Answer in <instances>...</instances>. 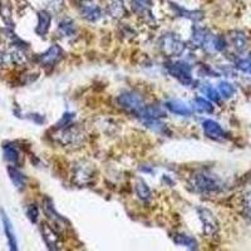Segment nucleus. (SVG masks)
I'll return each instance as SVG.
<instances>
[{
    "label": "nucleus",
    "instance_id": "obj_23",
    "mask_svg": "<svg viewBox=\"0 0 251 251\" xmlns=\"http://www.w3.org/2000/svg\"><path fill=\"white\" fill-rule=\"evenodd\" d=\"M171 8L175 13H176L177 17L181 18H187L190 20H194V22H199L203 18L202 12H199V10H187V9L182 8V6L177 5V4L171 3Z\"/></svg>",
    "mask_w": 251,
    "mask_h": 251
},
{
    "label": "nucleus",
    "instance_id": "obj_24",
    "mask_svg": "<svg viewBox=\"0 0 251 251\" xmlns=\"http://www.w3.org/2000/svg\"><path fill=\"white\" fill-rule=\"evenodd\" d=\"M8 175H9V178L12 180L13 185L15 186V188L18 190H23L25 187V183H26V178L17 167L14 166H9L8 167Z\"/></svg>",
    "mask_w": 251,
    "mask_h": 251
},
{
    "label": "nucleus",
    "instance_id": "obj_30",
    "mask_svg": "<svg viewBox=\"0 0 251 251\" xmlns=\"http://www.w3.org/2000/svg\"><path fill=\"white\" fill-rule=\"evenodd\" d=\"M192 104H194V108L200 113H212L214 112V106L211 104V102H208L202 97L195 98Z\"/></svg>",
    "mask_w": 251,
    "mask_h": 251
},
{
    "label": "nucleus",
    "instance_id": "obj_18",
    "mask_svg": "<svg viewBox=\"0 0 251 251\" xmlns=\"http://www.w3.org/2000/svg\"><path fill=\"white\" fill-rule=\"evenodd\" d=\"M165 106L170 112L177 114V116H182V117H190L192 113L191 108H190L185 102H182V100H167V102L165 103Z\"/></svg>",
    "mask_w": 251,
    "mask_h": 251
},
{
    "label": "nucleus",
    "instance_id": "obj_21",
    "mask_svg": "<svg viewBox=\"0 0 251 251\" xmlns=\"http://www.w3.org/2000/svg\"><path fill=\"white\" fill-rule=\"evenodd\" d=\"M51 23V15L49 14L46 10H42V12L38 13V25L35 28V33L40 37H43L48 33L49 28H50Z\"/></svg>",
    "mask_w": 251,
    "mask_h": 251
},
{
    "label": "nucleus",
    "instance_id": "obj_9",
    "mask_svg": "<svg viewBox=\"0 0 251 251\" xmlns=\"http://www.w3.org/2000/svg\"><path fill=\"white\" fill-rule=\"evenodd\" d=\"M63 58V49L60 48L58 44H53L49 47L44 53L38 57L40 64H43L46 67H53L55 66L58 62Z\"/></svg>",
    "mask_w": 251,
    "mask_h": 251
},
{
    "label": "nucleus",
    "instance_id": "obj_12",
    "mask_svg": "<svg viewBox=\"0 0 251 251\" xmlns=\"http://www.w3.org/2000/svg\"><path fill=\"white\" fill-rule=\"evenodd\" d=\"M212 34L208 31V29L202 28V26L195 25L192 28V35H191V43L197 48H205L207 47L208 42L211 39Z\"/></svg>",
    "mask_w": 251,
    "mask_h": 251
},
{
    "label": "nucleus",
    "instance_id": "obj_14",
    "mask_svg": "<svg viewBox=\"0 0 251 251\" xmlns=\"http://www.w3.org/2000/svg\"><path fill=\"white\" fill-rule=\"evenodd\" d=\"M88 3V1H87ZM79 13L82 15V18L87 20V22H91V23H96L102 18L103 13L102 9L100 8L96 4H82V6L79 8Z\"/></svg>",
    "mask_w": 251,
    "mask_h": 251
},
{
    "label": "nucleus",
    "instance_id": "obj_2",
    "mask_svg": "<svg viewBox=\"0 0 251 251\" xmlns=\"http://www.w3.org/2000/svg\"><path fill=\"white\" fill-rule=\"evenodd\" d=\"M188 185L191 186L194 192L200 195H215L221 191L223 183L214 175L208 174L206 171L196 172L190 177Z\"/></svg>",
    "mask_w": 251,
    "mask_h": 251
},
{
    "label": "nucleus",
    "instance_id": "obj_26",
    "mask_svg": "<svg viewBox=\"0 0 251 251\" xmlns=\"http://www.w3.org/2000/svg\"><path fill=\"white\" fill-rule=\"evenodd\" d=\"M134 191H136V195L138 196L141 201L143 202H147V201L151 200V190L147 186V183L142 180V178H138L134 183Z\"/></svg>",
    "mask_w": 251,
    "mask_h": 251
},
{
    "label": "nucleus",
    "instance_id": "obj_16",
    "mask_svg": "<svg viewBox=\"0 0 251 251\" xmlns=\"http://www.w3.org/2000/svg\"><path fill=\"white\" fill-rule=\"evenodd\" d=\"M202 129L208 138L212 140H223L225 137V132L221 126L212 120H205L202 122Z\"/></svg>",
    "mask_w": 251,
    "mask_h": 251
},
{
    "label": "nucleus",
    "instance_id": "obj_27",
    "mask_svg": "<svg viewBox=\"0 0 251 251\" xmlns=\"http://www.w3.org/2000/svg\"><path fill=\"white\" fill-rule=\"evenodd\" d=\"M1 59L5 64H22L25 62V55L22 50H12L4 53Z\"/></svg>",
    "mask_w": 251,
    "mask_h": 251
},
{
    "label": "nucleus",
    "instance_id": "obj_13",
    "mask_svg": "<svg viewBox=\"0 0 251 251\" xmlns=\"http://www.w3.org/2000/svg\"><path fill=\"white\" fill-rule=\"evenodd\" d=\"M104 4H106L107 13L113 19H122L127 15L123 0H104Z\"/></svg>",
    "mask_w": 251,
    "mask_h": 251
},
{
    "label": "nucleus",
    "instance_id": "obj_3",
    "mask_svg": "<svg viewBox=\"0 0 251 251\" xmlns=\"http://www.w3.org/2000/svg\"><path fill=\"white\" fill-rule=\"evenodd\" d=\"M161 51L167 57H180L186 49V44L175 33H166L158 42Z\"/></svg>",
    "mask_w": 251,
    "mask_h": 251
},
{
    "label": "nucleus",
    "instance_id": "obj_4",
    "mask_svg": "<svg viewBox=\"0 0 251 251\" xmlns=\"http://www.w3.org/2000/svg\"><path fill=\"white\" fill-rule=\"evenodd\" d=\"M116 100H117V104L121 108L131 112V113H134L136 116H137L146 106L145 100H143V98L141 97L140 94L132 91H127L121 93Z\"/></svg>",
    "mask_w": 251,
    "mask_h": 251
},
{
    "label": "nucleus",
    "instance_id": "obj_15",
    "mask_svg": "<svg viewBox=\"0 0 251 251\" xmlns=\"http://www.w3.org/2000/svg\"><path fill=\"white\" fill-rule=\"evenodd\" d=\"M0 215H1V220H3L4 232H5L6 239H8L9 249L13 251H17L18 250V241H17V237H15V232H14V228H13L12 221L9 220L8 215L5 214V211H4V210H0Z\"/></svg>",
    "mask_w": 251,
    "mask_h": 251
},
{
    "label": "nucleus",
    "instance_id": "obj_5",
    "mask_svg": "<svg viewBox=\"0 0 251 251\" xmlns=\"http://www.w3.org/2000/svg\"><path fill=\"white\" fill-rule=\"evenodd\" d=\"M166 69L169 75L176 78L183 86H191L194 83L191 73V66L186 62H167Z\"/></svg>",
    "mask_w": 251,
    "mask_h": 251
},
{
    "label": "nucleus",
    "instance_id": "obj_25",
    "mask_svg": "<svg viewBox=\"0 0 251 251\" xmlns=\"http://www.w3.org/2000/svg\"><path fill=\"white\" fill-rule=\"evenodd\" d=\"M174 243L176 245L185 246L188 250H196L199 244H197L196 239L187 234H175L174 235Z\"/></svg>",
    "mask_w": 251,
    "mask_h": 251
},
{
    "label": "nucleus",
    "instance_id": "obj_7",
    "mask_svg": "<svg viewBox=\"0 0 251 251\" xmlns=\"http://www.w3.org/2000/svg\"><path fill=\"white\" fill-rule=\"evenodd\" d=\"M43 210L44 214L47 215L48 220L50 221V225L57 230V231H64L67 227H68V221L63 216H60L57 212L54 207V203L53 201L49 199V197H46L43 201Z\"/></svg>",
    "mask_w": 251,
    "mask_h": 251
},
{
    "label": "nucleus",
    "instance_id": "obj_28",
    "mask_svg": "<svg viewBox=\"0 0 251 251\" xmlns=\"http://www.w3.org/2000/svg\"><path fill=\"white\" fill-rule=\"evenodd\" d=\"M0 17L8 26H12V5L9 0H0Z\"/></svg>",
    "mask_w": 251,
    "mask_h": 251
},
{
    "label": "nucleus",
    "instance_id": "obj_31",
    "mask_svg": "<svg viewBox=\"0 0 251 251\" xmlns=\"http://www.w3.org/2000/svg\"><path fill=\"white\" fill-rule=\"evenodd\" d=\"M219 93L221 94V97L224 98H230L234 96L235 88L230 84V83L223 82L219 84Z\"/></svg>",
    "mask_w": 251,
    "mask_h": 251
},
{
    "label": "nucleus",
    "instance_id": "obj_6",
    "mask_svg": "<svg viewBox=\"0 0 251 251\" xmlns=\"http://www.w3.org/2000/svg\"><path fill=\"white\" fill-rule=\"evenodd\" d=\"M197 212H199V217H200L201 223H202L203 234L210 237V239H214L215 236H217L220 231V225L215 215L210 210L203 207L197 208Z\"/></svg>",
    "mask_w": 251,
    "mask_h": 251
},
{
    "label": "nucleus",
    "instance_id": "obj_8",
    "mask_svg": "<svg viewBox=\"0 0 251 251\" xmlns=\"http://www.w3.org/2000/svg\"><path fill=\"white\" fill-rule=\"evenodd\" d=\"M93 178V167L87 162H79L75 166L73 171V182L83 186L89 183Z\"/></svg>",
    "mask_w": 251,
    "mask_h": 251
},
{
    "label": "nucleus",
    "instance_id": "obj_32",
    "mask_svg": "<svg viewBox=\"0 0 251 251\" xmlns=\"http://www.w3.org/2000/svg\"><path fill=\"white\" fill-rule=\"evenodd\" d=\"M201 92H202L205 96H207L208 100H214V102H219L220 100V93L215 88H212L211 86L205 84L203 87H201Z\"/></svg>",
    "mask_w": 251,
    "mask_h": 251
},
{
    "label": "nucleus",
    "instance_id": "obj_11",
    "mask_svg": "<svg viewBox=\"0 0 251 251\" xmlns=\"http://www.w3.org/2000/svg\"><path fill=\"white\" fill-rule=\"evenodd\" d=\"M42 236H43L44 243L48 246L49 250H58L59 249V236L54 227L48 224H43L40 227Z\"/></svg>",
    "mask_w": 251,
    "mask_h": 251
},
{
    "label": "nucleus",
    "instance_id": "obj_19",
    "mask_svg": "<svg viewBox=\"0 0 251 251\" xmlns=\"http://www.w3.org/2000/svg\"><path fill=\"white\" fill-rule=\"evenodd\" d=\"M239 205L243 210V214L245 219L251 224V176L249 180V187L246 188L243 194L240 195Z\"/></svg>",
    "mask_w": 251,
    "mask_h": 251
},
{
    "label": "nucleus",
    "instance_id": "obj_34",
    "mask_svg": "<svg viewBox=\"0 0 251 251\" xmlns=\"http://www.w3.org/2000/svg\"><path fill=\"white\" fill-rule=\"evenodd\" d=\"M83 1H91V0H83Z\"/></svg>",
    "mask_w": 251,
    "mask_h": 251
},
{
    "label": "nucleus",
    "instance_id": "obj_10",
    "mask_svg": "<svg viewBox=\"0 0 251 251\" xmlns=\"http://www.w3.org/2000/svg\"><path fill=\"white\" fill-rule=\"evenodd\" d=\"M131 8L138 17L143 18L146 22H154L152 15V0H131Z\"/></svg>",
    "mask_w": 251,
    "mask_h": 251
},
{
    "label": "nucleus",
    "instance_id": "obj_1",
    "mask_svg": "<svg viewBox=\"0 0 251 251\" xmlns=\"http://www.w3.org/2000/svg\"><path fill=\"white\" fill-rule=\"evenodd\" d=\"M54 140L64 149L77 150L82 147L86 141V134L80 127L71 123V125L59 127V128L55 127Z\"/></svg>",
    "mask_w": 251,
    "mask_h": 251
},
{
    "label": "nucleus",
    "instance_id": "obj_33",
    "mask_svg": "<svg viewBox=\"0 0 251 251\" xmlns=\"http://www.w3.org/2000/svg\"><path fill=\"white\" fill-rule=\"evenodd\" d=\"M26 216L30 220V223L37 224L38 217H39V208H38V206L35 203H31V205H29L26 207Z\"/></svg>",
    "mask_w": 251,
    "mask_h": 251
},
{
    "label": "nucleus",
    "instance_id": "obj_20",
    "mask_svg": "<svg viewBox=\"0 0 251 251\" xmlns=\"http://www.w3.org/2000/svg\"><path fill=\"white\" fill-rule=\"evenodd\" d=\"M228 40H230V43H231V46L234 47L235 50L237 51L246 50L249 47V39L248 37L244 34L243 31H239V30L231 31V33L228 34Z\"/></svg>",
    "mask_w": 251,
    "mask_h": 251
},
{
    "label": "nucleus",
    "instance_id": "obj_29",
    "mask_svg": "<svg viewBox=\"0 0 251 251\" xmlns=\"http://www.w3.org/2000/svg\"><path fill=\"white\" fill-rule=\"evenodd\" d=\"M3 152H4V158H5L9 163H13V165H14V163H18L20 153H19V150H18L13 143L4 146Z\"/></svg>",
    "mask_w": 251,
    "mask_h": 251
},
{
    "label": "nucleus",
    "instance_id": "obj_17",
    "mask_svg": "<svg viewBox=\"0 0 251 251\" xmlns=\"http://www.w3.org/2000/svg\"><path fill=\"white\" fill-rule=\"evenodd\" d=\"M137 117L142 122H146V121L151 120H161V118L166 117V113L160 106H145V108L137 114Z\"/></svg>",
    "mask_w": 251,
    "mask_h": 251
},
{
    "label": "nucleus",
    "instance_id": "obj_22",
    "mask_svg": "<svg viewBox=\"0 0 251 251\" xmlns=\"http://www.w3.org/2000/svg\"><path fill=\"white\" fill-rule=\"evenodd\" d=\"M58 33L60 37L63 38H72L77 33V26H75V20H72L71 18H64L60 20L59 25H58Z\"/></svg>",
    "mask_w": 251,
    "mask_h": 251
}]
</instances>
